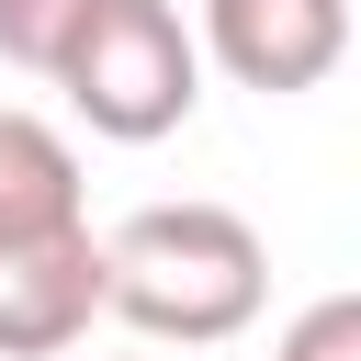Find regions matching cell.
Wrapping results in <instances>:
<instances>
[{
  "instance_id": "1",
  "label": "cell",
  "mask_w": 361,
  "mask_h": 361,
  "mask_svg": "<svg viewBox=\"0 0 361 361\" xmlns=\"http://www.w3.org/2000/svg\"><path fill=\"white\" fill-rule=\"evenodd\" d=\"M271 305V248L226 203H135L102 237V316H124L147 350H214L259 327Z\"/></svg>"
},
{
  "instance_id": "2",
  "label": "cell",
  "mask_w": 361,
  "mask_h": 361,
  "mask_svg": "<svg viewBox=\"0 0 361 361\" xmlns=\"http://www.w3.org/2000/svg\"><path fill=\"white\" fill-rule=\"evenodd\" d=\"M45 79L68 90V113H79L90 135L158 147V135H180L192 102H203V45H192V23H180L169 0H90Z\"/></svg>"
},
{
  "instance_id": "3",
  "label": "cell",
  "mask_w": 361,
  "mask_h": 361,
  "mask_svg": "<svg viewBox=\"0 0 361 361\" xmlns=\"http://www.w3.org/2000/svg\"><path fill=\"white\" fill-rule=\"evenodd\" d=\"M192 45H203L237 90L293 102V90L338 79V56H350V0H203Z\"/></svg>"
},
{
  "instance_id": "4",
  "label": "cell",
  "mask_w": 361,
  "mask_h": 361,
  "mask_svg": "<svg viewBox=\"0 0 361 361\" xmlns=\"http://www.w3.org/2000/svg\"><path fill=\"white\" fill-rule=\"evenodd\" d=\"M90 316H102V237L90 226L0 248V361H56L90 338Z\"/></svg>"
},
{
  "instance_id": "5",
  "label": "cell",
  "mask_w": 361,
  "mask_h": 361,
  "mask_svg": "<svg viewBox=\"0 0 361 361\" xmlns=\"http://www.w3.org/2000/svg\"><path fill=\"white\" fill-rule=\"evenodd\" d=\"M68 226H90L79 147H68L45 113L0 102V248H23V237H68Z\"/></svg>"
},
{
  "instance_id": "6",
  "label": "cell",
  "mask_w": 361,
  "mask_h": 361,
  "mask_svg": "<svg viewBox=\"0 0 361 361\" xmlns=\"http://www.w3.org/2000/svg\"><path fill=\"white\" fill-rule=\"evenodd\" d=\"M79 11H90V0H0V56L45 79V68H56V45L79 34Z\"/></svg>"
},
{
  "instance_id": "7",
  "label": "cell",
  "mask_w": 361,
  "mask_h": 361,
  "mask_svg": "<svg viewBox=\"0 0 361 361\" xmlns=\"http://www.w3.org/2000/svg\"><path fill=\"white\" fill-rule=\"evenodd\" d=\"M271 361H361V293H316V305L282 327Z\"/></svg>"
}]
</instances>
